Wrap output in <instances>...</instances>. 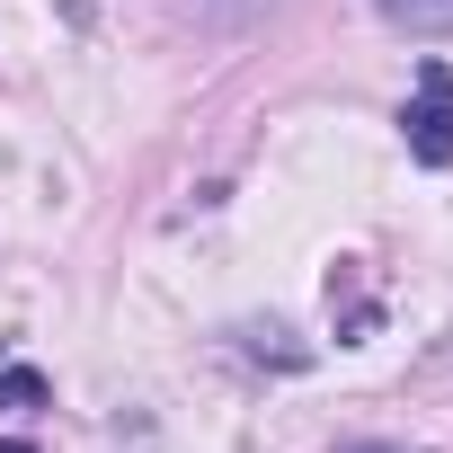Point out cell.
Instances as JSON below:
<instances>
[{
	"instance_id": "obj_5",
	"label": "cell",
	"mask_w": 453,
	"mask_h": 453,
	"mask_svg": "<svg viewBox=\"0 0 453 453\" xmlns=\"http://www.w3.org/2000/svg\"><path fill=\"white\" fill-rule=\"evenodd\" d=\"M0 453H27V444H19V435H10V444H0Z\"/></svg>"
},
{
	"instance_id": "obj_3",
	"label": "cell",
	"mask_w": 453,
	"mask_h": 453,
	"mask_svg": "<svg viewBox=\"0 0 453 453\" xmlns=\"http://www.w3.org/2000/svg\"><path fill=\"white\" fill-rule=\"evenodd\" d=\"M54 400V382L36 373V365H0V409H19V418H36Z\"/></svg>"
},
{
	"instance_id": "obj_1",
	"label": "cell",
	"mask_w": 453,
	"mask_h": 453,
	"mask_svg": "<svg viewBox=\"0 0 453 453\" xmlns=\"http://www.w3.org/2000/svg\"><path fill=\"white\" fill-rule=\"evenodd\" d=\"M400 134L418 169H453V72L435 54L418 63V107H400Z\"/></svg>"
},
{
	"instance_id": "obj_2",
	"label": "cell",
	"mask_w": 453,
	"mask_h": 453,
	"mask_svg": "<svg viewBox=\"0 0 453 453\" xmlns=\"http://www.w3.org/2000/svg\"><path fill=\"white\" fill-rule=\"evenodd\" d=\"M373 10H382L400 36H418V45H444V36H453V0H373Z\"/></svg>"
},
{
	"instance_id": "obj_4",
	"label": "cell",
	"mask_w": 453,
	"mask_h": 453,
	"mask_svg": "<svg viewBox=\"0 0 453 453\" xmlns=\"http://www.w3.org/2000/svg\"><path fill=\"white\" fill-rule=\"evenodd\" d=\"M196 10V27H241L250 10H267V0H187Z\"/></svg>"
}]
</instances>
